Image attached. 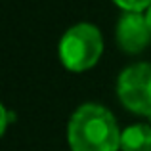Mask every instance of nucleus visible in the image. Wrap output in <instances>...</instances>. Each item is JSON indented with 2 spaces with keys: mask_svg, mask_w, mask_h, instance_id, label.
Instances as JSON below:
<instances>
[{
  "mask_svg": "<svg viewBox=\"0 0 151 151\" xmlns=\"http://www.w3.org/2000/svg\"><path fill=\"white\" fill-rule=\"evenodd\" d=\"M117 46L124 54H142L151 42V29L142 12H124L115 29Z\"/></svg>",
  "mask_w": 151,
  "mask_h": 151,
  "instance_id": "nucleus-4",
  "label": "nucleus"
},
{
  "mask_svg": "<svg viewBox=\"0 0 151 151\" xmlns=\"http://www.w3.org/2000/svg\"><path fill=\"white\" fill-rule=\"evenodd\" d=\"M124 12H145L151 6V0H113Z\"/></svg>",
  "mask_w": 151,
  "mask_h": 151,
  "instance_id": "nucleus-6",
  "label": "nucleus"
},
{
  "mask_svg": "<svg viewBox=\"0 0 151 151\" xmlns=\"http://www.w3.org/2000/svg\"><path fill=\"white\" fill-rule=\"evenodd\" d=\"M117 98L134 115L151 121V63H134L121 71Z\"/></svg>",
  "mask_w": 151,
  "mask_h": 151,
  "instance_id": "nucleus-3",
  "label": "nucleus"
},
{
  "mask_svg": "<svg viewBox=\"0 0 151 151\" xmlns=\"http://www.w3.org/2000/svg\"><path fill=\"white\" fill-rule=\"evenodd\" d=\"M121 151H151V124H130L121 134Z\"/></svg>",
  "mask_w": 151,
  "mask_h": 151,
  "instance_id": "nucleus-5",
  "label": "nucleus"
},
{
  "mask_svg": "<svg viewBox=\"0 0 151 151\" xmlns=\"http://www.w3.org/2000/svg\"><path fill=\"white\" fill-rule=\"evenodd\" d=\"M14 117H15V115H12V111L8 109L6 105H2V132L8 130V124L14 121Z\"/></svg>",
  "mask_w": 151,
  "mask_h": 151,
  "instance_id": "nucleus-7",
  "label": "nucleus"
},
{
  "mask_svg": "<svg viewBox=\"0 0 151 151\" xmlns=\"http://www.w3.org/2000/svg\"><path fill=\"white\" fill-rule=\"evenodd\" d=\"M103 37L92 23H77L59 40V59L65 69L73 73H84L92 69L101 58Z\"/></svg>",
  "mask_w": 151,
  "mask_h": 151,
  "instance_id": "nucleus-2",
  "label": "nucleus"
},
{
  "mask_svg": "<svg viewBox=\"0 0 151 151\" xmlns=\"http://www.w3.org/2000/svg\"><path fill=\"white\" fill-rule=\"evenodd\" d=\"M117 119L100 103H84L69 119L67 142L71 151H121Z\"/></svg>",
  "mask_w": 151,
  "mask_h": 151,
  "instance_id": "nucleus-1",
  "label": "nucleus"
},
{
  "mask_svg": "<svg viewBox=\"0 0 151 151\" xmlns=\"http://www.w3.org/2000/svg\"><path fill=\"white\" fill-rule=\"evenodd\" d=\"M145 19H147V25H149V29H151V6L145 10Z\"/></svg>",
  "mask_w": 151,
  "mask_h": 151,
  "instance_id": "nucleus-8",
  "label": "nucleus"
}]
</instances>
